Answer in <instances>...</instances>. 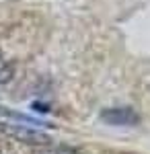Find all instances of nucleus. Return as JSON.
<instances>
[{
  "mask_svg": "<svg viewBox=\"0 0 150 154\" xmlns=\"http://www.w3.org/2000/svg\"><path fill=\"white\" fill-rule=\"evenodd\" d=\"M0 134L11 136V138H14V140H19L23 144H31V146H52V142H54L47 134L31 130V128L21 125V123H4V121H0Z\"/></svg>",
  "mask_w": 150,
  "mask_h": 154,
  "instance_id": "obj_1",
  "label": "nucleus"
},
{
  "mask_svg": "<svg viewBox=\"0 0 150 154\" xmlns=\"http://www.w3.org/2000/svg\"><path fill=\"white\" fill-rule=\"evenodd\" d=\"M101 121L107 125H138L140 115L132 107H111L101 111Z\"/></svg>",
  "mask_w": 150,
  "mask_h": 154,
  "instance_id": "obj_2",
  "label": "nucleus"
},
{
  "mask_svg": "<svg viewBox=\"0 0 150 154\" xmlns=\"http://www.w3.org/2000/svg\"><path fill=\"white\" fill-rule=\"evenodd\" d=\"M14 78V66L4 56H0V84H6Z\"/></svg>",
  "mask_w": 150,
  "mask_h": 154,
  "instance_id": "obj_3",
  "label": "nucleus"
},
{
  "mask_svg": "<svg viewBox=\"0 0 150 154\" xmlns=\"http://www.w3.org/2000/svg\"><path fill=\"white\" fill-rule=\"evenodd\" d=\"M37 154H80L78 150H74V148H49L47 146V150H41V152H37Z\"/></svg>",
  "mask_w": 150,
  "mask_h": 154,
  "instance_id": "obj_4",
  "label": "nucleus"
}]
</instances>
